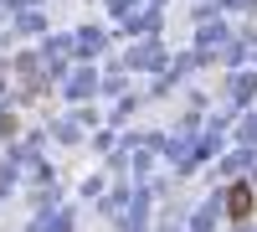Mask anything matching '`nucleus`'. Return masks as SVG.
<instances>
[{
    "label": "nucleus",
    "mask_w": 257,
    "mask_h": 232,
    "mask_svg": "<svg viewBox=\"0 0 257 232\" xmlns=\"http://www.w3.org/2000/svg\"><path fill=\"white\" fill-rule=\"evenodd\" d=\"M252 201H257L252 186H247V181H231V191H226V212H231V222H247V217H252Z\"/></svg>",
    "instance_id": "f257e3e1"
}]
</instances>
